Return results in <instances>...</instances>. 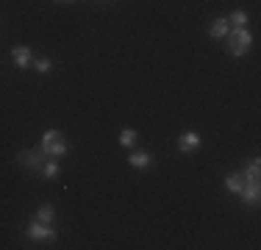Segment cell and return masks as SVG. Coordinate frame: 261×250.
Instances as JSON below:
<instances>
[{
    "label": "cell",
    "mask_w": 261,
    "mask_h": 250,
    "mask_svg": "<svg viewBox=\"0 0 261 250\" xmlns=\"http://www.w3.org/2000/svg\"><path fill=\"white\" fill-rule=\"evenodd\" d=\"M39 150L47 156V159H61V156L70 153V142L61 139V131L59 128H47L45 134H42Z\"/></svg>",
    "instance_id": "6da1fadb"
},
{
    "label": "cell",
    "mask_w": 261,
    "mask_h": 250,
    "mask_svg": "<svg viewBox=\"0 0 261 250\" xmlns=\"http://www.w3.org/2000/svg\"><path fill=\"white\" fill-rule=\"evenodd\" d=\"M25 239L28 242H56L59 239V231L53 228V222H39L34 217V220L25 225Z\"/></svg>",
    "instance_id": "7a4b0ae2"
},
{
    "label": "cell",
    "mask_w": 261,
    "mask_h": 250,
    "mask_svg": "<svg viewBox=\"0 0 261 250\" xmlns=\"http://www.w3.org/2000/svg\"><path fill=\"white\" fill-rule=\"evenodd\" d=\"M225 39H228V53L231 56H245L253 45V34L247 28H231Z\"/></svg>",
    "instance_id": "3957f363"
},
{
    "label": "cell",
    "mask_w": 261,
    "mask_h": 250,
    "mask_svg": "<svg viewBox=\"0 0 261 250\" xmlns=\"http://www.w3.org/2000/svg\"><path fill=\"white\" fill-rule=\"evenodd\" d=\"M45 159H47V156L42 153L39 147H36V150H20V153H17V164L25 167V170H31V172H36V175H39Z\"/></svg>",
    "instance_id": "277c9868"
},
{
    "label": "cell",
    "mask_w": 261,
    "mask_h": 250,
    "mask_svg": "<svg viewBox=\"0 0 261 250\" xmlns=\"http://www.w3.org/2000/svg\"><path fill=\"white\" fill-rule=\"evenodd\" d=\"M200 145H203V136L197 134V131H184V134L178 136V153H184V156L195 153Z\"/></svg>",
    "instance_id": "5b68a950"
},
{
    "label": "cell",
    "mask_w": 261,
    "mask_h": 250,
    "mask_svg": "<svg viewBox=\"0 0 261 250\" xmlns=\"http://www.w3.org/2000/svg\"><path fill=\"white\" fill-rule=\"evenodd\" d=\"M11 61H14L20 70H31V64H34V53H31V47L20 45V47L11 50Z\"/></svg>",
    "instance_id": "8992f818"
},
{
    "label": "cell",
    "mask_w": 261,
    "mask_h": 250,
    "mask_svg": "<svg viewBox=\"0 0 261 250\" xmlns=\"http://www.w3.org/2000/svg\"><path fill=\"white\" fill-rule=\"evenodd\" d=\"M239 197H242V203L256 206V203H258V197H261V186H258V181H245V186H242Z\"/></svg>",
    "instance_id": "52a82bcc"
},
{
    "label": "cell",
    "mask_w": 261,
    "mask_h": 250,
    "mask_svg": "<svg viewBox=\"0 0 261 250\" xmlns=\"http://www.w3.org/2000/svg\"><path fill=\"white\" fill-rule=\"evenodd\" d=\"M128 164L134 167V170H147V167L153 164V156L147 153V150H130V156H128Z\"/></svg>",
    "instance_id": "ba28073f"
},
{
    "label": "cell",
    "mask_w": 261,
    "mask_h": 250,
    "mask_svg": "<svg viewBox=\"0 0 261 250\" xmlns=\"http://www.w3.org/2000/svg\"><path fill=\"white\" fill-rule=\"evenodd\" d=\"M228 31H231V22H228V17H217V20L208 25V36H211V39H225Z\"/></svg>",
    "instance_id": "9c48e42d"
},
{
    "label": "cell",
    "mask_w": 261,
    "mask_h": 250,
    "mask_svg": "<svg viewBox=\"0 0 261 250\" xmlns=\"http://www.w3.org/2000/svg\"><path fill=\"white\" fill-rule=\"evenodd\" d=\"M59 172H61L59 159H45V164H42V170H39V178L53 181V178H59Z\"/></svg>",
    "instance_id": "30bf717a"
},
{
    "label": "cell",
    "mask_w": 261,
    "mask_h": 250,
    "mask_svg": "<svg viewBox=\"0 0 261 250\" xmlns=\"http://www.w3.org/2000/svg\"><path fill=\"white\" fill-rule=\"evenodd\" d=\"M242 186H245V175H242V172H228V175H225V189H228V192L239 195Z\"/></svg>",
    "instance_id": "8fae6325"
},
{
    "label": "cell",
    "mask_w": 261,
    "mask_h": 250,
    "mask_svg": "<svg viewBox=\"0 0 261 250\" xmlns=\"http://www.w3.org/2000/svg\"><path fill=\"white\" fill-rule=\"evenodd\" d=\"M242 175H245V181H258V175H261V161H258V159H250V161H247V167L242 170Z\"/></svg>",
    "instance_id": "7c38bea8"
},
{
    "label": "cell",
    "mask_w": 261,
    "mask_h": 250,
    "mask_svg": "<svg viewBox=\"0 0 261 250\" xmlns=\"http://www.w3.org/2000/svg\"><path fill=\"white\" fill-rule=\"evenodd\" d=\"M36 220H39V222H53L56 220V209L50 203H42L39 209H36Z\"/></svg>",
    "instance_id": "4fadbf2b"
},
{
    "label": "cell",
    "mask_w": 261,
    "mask_h": 250,
    "mask_svg": "<svg viewBox=\"0 0 261 250\" xmlns=\"http://www.w3.org/2000/svg\"><path fill=\"white\" fill-rule=\"evenodd\" d=\"M136 139H139V134H136L134 128H122V131H120V145H122V147H134Z\"/></svg>",
    "instance_id": "5bb4252c"
},
{
    "label": "cell",
    "mask_w": 261,
    "mask_h": 250,
    "mask_svg": "<svg viewBox=\"0 0 261 250\" xmlns=\"http://www.w3.org/2000/svg\"><path fill=\"white\" fill-rule=\"evenodd\" d=\"M228 22H231V28H247V11H242V9H236L231 17H228Z\"/></svg>",
    "instance_id": "9a60e30c"
},
{
    "label": "cell",
    "mask_w": 261,
    "mask_h": 250,
    "mask_svg": "<svg viewBox=\"0 0 261 250\" xmlns=\"http://www.w3.org/2000/svg\"><path fill=\"white\" fill-rule=\"evenodd\" d=\"M31 67H34L39 75H47V72L53 70V61L47 59V56H42V59H34V64H31Z\"/></svg>",
    "instance_id": "2e32d148"
}]
</instances>
